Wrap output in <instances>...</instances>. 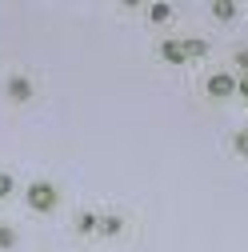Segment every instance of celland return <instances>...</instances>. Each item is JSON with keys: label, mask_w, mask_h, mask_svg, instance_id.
Segmentation results:
<instances>
[{"label": "cell", "mask_w": 248, "mask_h": 252, "mask_svg": "<svg viewBox=\"0 0 248 252\" xmlns=\"http://www.w3.org/2000/svg\"><path fill=\"white\" fill-rule=\"evenodd\" d=\"M24 200H28V208H32V212H52V208L60 204V192H56V184L36 180V184L24 188Z\"/></svg>", "instance_id": "6da1fadb"}, {"label": "cell", "mask_w": 248, "mask_h": 252, "mask_svg": "<svg viewBox=\"0 0 248 252\" xmlns=\"http://www.w3.org/2000/svg\"><path fill=\"white\" fill-rule=\"evenodd\" d=\"M204 88H208V96H232L236 92V76L232 72H212L204 80Z\"/></svg>", "instance_id": "7a4b0ae2"}, {"label": "cell", "mask_w": 248, "mask_h": 252, "mask_svg": "<svg viewBox=\"0 0 248 252\" xmlns=\"http://www.w3.org/2000/svg\"><path fill=\"white\" fill-rule=\"evenodd\" d=\"M160 60H168V64H184V60H188V40H164L160 44Z\"/></svg>", "instance_id": "3957f363"}, {"label": "cell", "mask_w": 248, "mask_h": 252, "mask_svg": "<svg viewBox=\"0 0 248 252\" xmlns=\"http://www.w3.org/2000/svg\"><path fill=\"white\" fill-rule=\"evenodd\" d=\"M28 96H32V80H28V76H12V80H8V100L24 104Z\"/></svg>", "instance_id": "277c9868"}, {"label": "cell", "mask_w": 248, "mask_h": 252, "mask_svg": "<svg viewBox=\"0 0 248 252\" xmlns=\"http://www.w3.org/2000/svg\"><path fill=\"white\" fill-rule=\"evenodd\" d=\"M96 228H100V216H92V212H80L76 216V232L88 236V232H96Z\"/></svg>", "instance_id": "5b68a950"}, {"label": "cell", "mask_w": 248, "mask_h": 252, "mask_svg": "<svg viewBox=\"0 0 248 252\" xmlns=\"http://www.w3.org/2000/svg\"><path fill=\"white\" fill-rule=\"evenodd\" d=\"M120 228H124V220H120V216H100V232H104V236H116Z\"/></svg>", "instance_id": "8992f818"}, {"label": "cell", "mask_w": 248, "mask_h": 252, "mask_svg": "<svg viewBox=\"0 0 248 252\" xmlns=\"http://www.w3.org/2000/svg\"><path fill=\"white\" fill-rule=\"evenodd\" d=\"M212 16H216V20H232V16H236V4L220 0V4H212Z\"/></svg>", "instance_id": "52a82bcc"}, {"label": "cell", "mask_w": 248, "mask_h": 252, "mask_svg": "<svg viewBox=\"0 0 248 252\" xmlns=\"http://www.w3.org/2000/svg\"><path fill=\"white\" fill-rule=\"evenodd\" d=\"M168 16H172V8H168V4H152V8H148V20H156V24H164Z\"/></svg>", "instance_id": "ba28073f"}, {"label": "cell", "mask_w": 248, "mask_h": 252, "mask_svg": "<svg viewBox=\"0 0 248 252\" xmlns=\"http://www.w3.org/2000/svg\"><path fill=\"white\" fill-rule=\"evenodd\" d=\"M232 148H236V156H248V128H240L232 136Z\"/></svg>", "instance_id": "9c48e42d"}, {"label": "cell", "mask_w": 248, "mask_h": 252, "mask_svg": "<svg viewBox=\"0 0 248 252\" xmlns=\"http://www.w3.org/2000/svg\"><path fill=\"white\" fill-rule=\"evenodd\" d=\"M12 244H16V232H12L8 224H0V248H4V252H8Z\"/></svg>", "instance_id": "30bf717a"}, {"label": "cell", "mask_w": 248, "mask_h": 252, "mask_svg": "<svg viewBox=\"0 0 248 252\" xmlns=\"http://www.w3.org/2000/svg\"><path fill=\"white\" fill-rule=\"evenodd\" d=\"M4 196H12V176L0 172V200H4Z\"/></svg>", "instance_id": "8fae6325"}, {"label": "cell", "mask_w": 248, "mask_h": 252, "mask_svg": "<svg viewBox=\"0 0 248 252\" xmlns=\"http://www.w3.org/2000/svg\"><path fill=\"white\" fill-rule=\"evenodd\" d=\"M204 52H208L204 40H188V56H204Z\"/></svg>", "instance_id": "7c38bea8"}, {"label": "cell", "mask_w": 248, "mask_h": 252, "mask_svg": "<svg viewBox=\"0 0 248 252\" xmlns=\"http://www.w3.org/2000/svg\"><path fill=\"white\" fill-rule=\"evenodd\" d=\"M236 64H240V68H244V76H248V48H240V52H236Z\"/></svg>", "instance_id": "4fadbf2b"}, {"label": "cell", "mask_w": 248, "mask_h": 252, "mask_svg": "<svg viewBox=\"0 0 248 252\" xmlns=\"http://www.w3.org/2000/svg\"><path fill=\"white\" fill-rule=\"evenodd\" d=\"M236 92H240V96L248 100V76H244V80H236Z\"/></svg>", "instance_id": "5bb4252c"}]
</instances>
